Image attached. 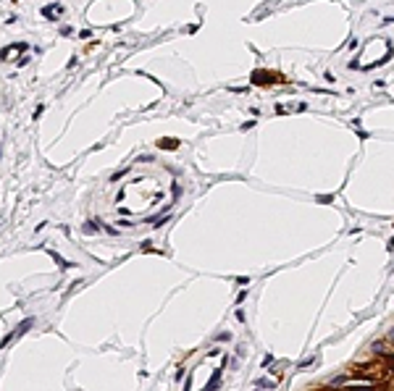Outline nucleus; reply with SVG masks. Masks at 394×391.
Instances as JSON below:
<instances>
[{"label": "nucleus", "mask_w": 394, "mask_h": 391, "mask_svg": "<svg viewBox=\"0 0 394 391\" xmlns=\"http://www.w3.org/2000/svg\"><path fill=\"white\" fill-rule=\"evenodd\" d=\"M32 325H34V318H27V321H21V323H18V328L14 331V334H8V336H5V339H3V347H8V344H11V341H14V339H16V336H21V334H27V331L32 328Z\"/></svg>", "instance_id": "obj_1"}, {"label": "nucleus", "mask_w": 394, "mask_h": 391, "mask_svg": "<svg viewBox=\"0 0 394 391\" xmlns=\"http://www.w3.org/2000/svg\"><path fill=\"white\" fill-rule=\"evenodd\" d=\"M221 375H223V365H221L218 370H213V375H210L208 386H205L203 391H218V389H221Z\"/></svg>", "instance_id": "obj_2"}, {"label": "nucleus", "mask_w": 394, "mask_h": 391, "mask_svg": "<svg viewBox=\"0 0 394 391\" xmlns=\"http://www.w3.org/2000/svg\"><path fill=\"white\" fill-rule=\"evenodd\" d=\"M63 14V5H45V8H42V16L45 18H58V16H61Z\"/></svg>", "instance_id": "obj_3"}, {"label": "nucleus", "mask_w": 394, "mask_h": 391, "mask_svg": "<svg viewBox=\"0 0 394 391\" xmlns=\"http://www.w3.org/2000/svg\"><path fill=\"white\" fill-rule=\"evenodd\" d=\"M279 76H274V74H263V71H255L253 74V82L255 84H271V82H276Z\"/></svg>", "instance_id": "obj_4"}, {"label": "nucleus", "mask_w": 394, "mask_h": 391, "mask_svg": "<svg viewBox=\"0 0 394 391\" xmlns=\"http://www.w3.org/2000/svg\"><path fill=\"white\" fill-rule=\"evenodd\" d=\"M371 349H373V355H378V357L389 355V344H386V341H373Z\"/></svg>", "instance_id": "obj_5"}, {"label": "nucleus", "mask_w": 394, "mask_h": 391, "mask_svg": "<svg viewBox=\"0 0 394 391\" xmlns=\"http://www.w3.org/2000/svg\"><path fill=\"white\" fill-rule=\"evenodd\" d=\"M381 362H384V370L389 375H394V352H389V355H384L381 357Z\"/></svg>", "instance_id": "obj_6"}, {"label": "nucleus", "mask_w": 394, "mask_h": 391, "mask_svg": "<svg viewBox=\"0 0 394 391\" xmlns=\"http://www.w3.org/2000/svg\"><path fill=\"white\" fill-rule=\"evenodd\" d=\"M347 391H376V386H371V383H358V386H347Z\"/></svg>", "instance_id": "obj_7"}, {"label": "nucleus", "mask_w": 394, "mask_h": 391, "mask_svg": "<svg viewBox=\"0 0 394 391\" xmlns=\"http://www.w3.org/2000/svg\"><path fill=\"white\" fill-rule=\"evenodd\" d=\"M53 260H55L58 265H61V268H71V263H66V260H63L61 255H55V252H53Z\"/></svg>", "instance_id": "obj_8"}, {"label": "nucleus", "mask_w": 394, "mask_h": 391, "mask_svg": "<svg viewBox=\"0 0 394 391\" xmlns=\"http://www.w3.org/2000/svg\"><path fill=\"white\" fill-rule=\"evenodd\" d=\"M171 192H173V200H179L182 197V187L176 184V181H173V187H171Z\"/></svg>", "instance_id": "obj_9"}, {"label": "nucleus", "mask_w": 394, "mask_h": 391, "mask_svg": "<svg viewBox=\"0 0 394 391\" xmlns=\"http://www.w3.org/2000/svg\"><path fill=\"white\" fill-rule=\"evenodd\" d=\"M98 229H100V226L95 223V221H87V223H85V231H98Z\"/></svg>", "instance_id": "obj_10"}, {"label": "nucleus", "mask_w": 394, "mask_h": 391, "mask_svg": "<svg viewBox=\"0 0 394 391\" xmlns=\"http://www.w3.org/2000/svg\"><path fill=\"white\" fill-rule=\"evenodd\" d=\"M160 145H163V147H176L179 142H176V139H163V142H160Z\"/></svg>", "instance_id": "obj_11"}, {"label": "nucleus", "mask_w": 394, "mask_h": 391, "mask_svg": "<svg viewBox=\"0 0 394 391\" xmlns=\"http://www.w3.org/2000/svg\"><path fill=\"white\" fill-rule=\"evenodd\" d=\"M315 362V357H305V360L300 362V368H308V365H313Z\"/></svg>", "instance_id": "obj_12"}, {"label": "nucleus", "mask_w": 394, "mask_h": 391, "mask_svg": "<svg viewBox=\"0 0 394 391\" xmlns=\"http://www.w3.org/2000/svg\"><path fill=\"white\" fill-rule=\"evenodd\" d=\"M229 339H231V334H229V331H223V334L218 336V341H229Z\"/></svg>", "instance_id": "obj_13"}, {"label": "nucleus", "mask_w": 394, "mask_h": 391, "mask_svg": "<svg viewBox=\"0 0 394 391\" xmlns=\"http://www.w3.org/2000/svg\"><path fill=\"white\" fill-rule=\"evenodd\" d=\"M263 362H266V365H263V368H268V365L274 362V355H266V357H263Z\"/></svg>", "instance_id": "obj_14"}, {"label": "nucleus", "mask_w": 394, "mask_h": 391, "mask_svg": "<svg viewBox=\"0 0 394 391\" xmlns=\"http://www.w3.org/2000/svg\"><path fill=\"white\" fill-rule=\"evenodd\" d=\"M182 391H192V375L187 378V383H184V389H182Z\"/></svg>", "instance_id": "obj_15"}, {"label": "nucleus", "mask_w": 394, "mask_h": 391, "mask_svg": "<svg viewBox=\"0 0 394 391\" xmlns=\"http://www.w3.org/2000/svg\"><path fill=\"white\" fill-rule=\"evenodd\" d=\"M389 341H394V331H392V334H389Z\"/></svg>", "instance_id": "obj_16"}]
</instances>
